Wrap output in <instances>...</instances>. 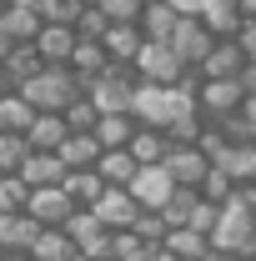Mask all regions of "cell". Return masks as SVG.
Listing matches in <instances>:
<instances>
[{
	"label": "cell",
	"mask_w": 256,
	"mask_h": 261,
	"mask_svg": "<svg viewBox=\"0 0 256 261\" xmlns=\"http://www.w3.org/2000/svg\"><path fill=\"white\" fill-rule=\"evenodd\" d=\"M15 91L31 100L35 111H65L70 100L81 96V81H75V70H70V65H40L31 81H20Z\"/></svg>",
	"instance_id": "cell-1"
},
{
	"label": "cell",
	"mask_w": 256,
	"mask_h": 261,
	"mask_svg": "<svg viewBox=\"0 0 256 261\" xmlns=\"http://www.w3.org/2000/svg\"><path fill=\"white\" fill-rule=\"evenodd\" d=\"M211 246H221L226 256H251L256 251V211L241 206L236 196L216 211V226H211Z\"/></svg>",
	"instance_id": "cell-2"
},
{
	"label": "cell",
	"mask_w": 256,
	"mask_h": 261,
	"mask_svg": "<svg viewBox=\"0 0 256 261\" xmlns=\"http://www.w3.org/2000/svg\"><path fill=\"white\" fill-rule=\"evenodd\" d=\"M131 70H136V81H151V86H181V81L191 75V65L181 61L166 40H141Z\"/></svg>",
	"instance_id": "cell-3"
},
{
	"label": "cell",
	"mask_w": 256,
	"mask_h": 261,
	"mask_svg": "<svg viewBox=\"0 0 256 261\" xmlns=\"http://www.w3.org/2000/svg\"><path fill=\"white\" fill-rule=\"evenodd\" d=\"M81 91H86V96H91V106H96L100 116H106V111H131V91H136V70H131V65H106V70H100L96 81H86V86H81Z\"/></svg>",
	"instance_id": "cell-4"
},
{
	"label": "cell",
	"mask_w": 256,
	"mask_h": 261,
	"mask_svg": "<svg viewBox=\"0 0 256 261\" xmlns=\"http://www.w3.org/2000/svg\"><path fill=\"white\" fill-rule=\"evenodd\" d=\"M241 81L236 75H201L196 81V111L206 116V121H226V116H236V106H241Z\"/></svg>",
	"instance_id": "cell-5"
},
{
	"label": "cell",
	"mask_w": 256,
	"mask_h": 261,
	"mask_svg": "<svg viewBox=\"0 0 256 261\" xmlns=\"http://www.w3.org/2000/svg\"><path fill=\"white\" fill-rule=\"evenodd\" d=\"M216 40H221V35H211V25H206L201 15H181L166 45H171V50H176V56H181V61H186V65L196 70V65L206 61V50H211Z\"/></svg>",
	"instance_id": "cell-6"
},
{
	"label": "cell",
	"mask_w": 256,
	"mask_h": 261,
	"mask_svg": "<svg viewBox=\"0 0 256 261\" xmlns=\"http://www.w3.org/2000/svg\"><path fill=\"white\" fill-rule=\"evenodd\" d=\"M126 191L136 196V206H141V211H161V206H166V196L176 191V181H171V171H166V161H161V166H141V171L126 181Z\"/></svg>",
	"instance_id": "cell-7"
},
{
	"label": "cell",
	"mask_w": 256,
	"mask_h": 261,
	"mask_svg": "<svg viewBox=\"0 0 256 261\" xmlns=\"http://www.w3.org/2000/svg\"><path fill=\"white\" fill-rule=\"evenodd\" d=\"M91 211H96V221H100L106 231H126L131 221L141 216V206H136V196H131L126 186H106V191L96 196V206H91Z\"/></svg>",
	"instance_id": "cell-8"
},
{
	"label": "cell",
	"mask_w": 256,
	"mask_h": 261,
	"mask_svg": "<svg viewBox=\"0 0 256 261\" xmlns=\"http://www.w3.org/2000/svg\"><path fill=\"white\" fill-rule=\"evenodd\" d=\"M25 211H31L40 226H61L65 216L75 211V201L65 196V186H35V191L25 196Z\"/></svg>",
	"instance_id": "cell-9"
},
{
	"label": "cell",
	"mask_w": 256,
	"mask_h": 261,
	"mask_svg": "<svg viewBox=\"0 0 256 261\" xmlns=\"http://www.w3.org/2000/svg\"><path fill=\"white\" fill-rule=\"evenodd\" d=\"M166 171H171L176 186H201V176L211 171V161H206V151L191 141V146H171L166 151Z\"/></svg>",
	"instance_id": "cell-10"
},
{
	"label": "cell",
	"mask_w": 256,
	"mask_h": 261,
	"mask_svg": "<svg viewBox=\"0 0 256 261\" xmlns=\"http://www.w3.org/2000/svg\"><path fill=\"white\" fill-rule=\"evenodd\" d=\"M40 221L31 211H0V251H31L35 236H40Z\"/></svg>",
	"instance_id": "cell-11"
},
{
	"label": "cell",
	"mask_w": 256,
	"mask_h": 261,
	"mask_svg": "<svg viewBox=\"0 0 256 261\" xmlns=\"http://www.w3.org/2000/svg\"><path fill=\"white\" fill-rule=\"evenodd\" d=\"M75 40H81L75 25H40L31 45L40 50V61H45V65H65V61H70V50H75Z\"/></svg>",
	"instance_id": "cell-12"
},
{
	"label": "cell",
	"mask_w": 256,
	"mask_h": 261,
	"mask_svg": "<svg viewBox=\"0 0 256 261\" xmlns=\"http://www.w3.org/2000/svg\"><path fill=\"white\" fill-rule=\"evenodd\" d=\"M100 151H106V146L96 141V130H70V136L61 141V151H56V156H61L65 171H86V166L100 161Z\"/></svg>",
	"instance_id": "cell-13"
},
{
	"label": "cell",
	"mask_w": 256,
	"mask_h": 261,
	"mask_svg": "<svg viewBox=\"0 0 256 261\" xmlns=\"http://www.w3.org/2000/svg\"><path fill=\"white\" fill-rule=\"evenodd\" d=\"M70 136L61 111H35V121L25 126V141H31V151H61V141Z\"/></svg>",
	"instance_id": "cell-14"
},
{
	"label": "cell",
	"mask_w": 256,
	"mask_h": 261,
	"mask_svg": "<svg viewBox=\"0 0 256 261\" xmlns=\"http://www.w3.org/2000/svg\"><path fill=\"white\" fill-rule=\"evenodd\" d=\"M211 166H221V171L236 181V186L256 181V141H226V151H221Z\"/></svg>",
	"instance_id": "cell-15"
},
{
	"label": "cell",
	"mask_w": 256,
	"mask_h": 261,
	"mask_svg": "<svg viewBox=\"0 0 256 261\" xmlns=\"http://www.w3.org/2000/svg\"><path fill=\"white\" fill-rule=\"evenodd\" d=\"M15 176H20L31 191H35V186H61V181H65V166H61V156H56V151H31V156H25V166H20Z\"/></svg>",
	"instance_id": "cell-16"
},
{
	"label": "cell",
	"mask_w": 256,
	"mask_h": 261,
	"mask_svg": "<svg viewBox=\"0 0 256 261\" xmlns=\"http://www.w3.org/2000/svg\"><path fill=\"white\" fill-rule=\"evenodd\" d=\"M241 65H246V56H241V45L226 35V40H216L211 50H206V61L196 65V75H241Z\"/></svg>",
	"instance_id": "cell-17"
},
{
	"label": "cell",
	"mask_w": 256,
	"mask_h": 261,
	"mask_svg": "<svg viewBox=\"0 0 256 261\" xmlns=\"http://www.w3.org/2000/svg\"><path fill=\"white\" fill-rule=\"evenodd\" d=\"M126 151L141 166H161V161H166V151H171V136L156 130V126H136V136L126 141Z\"/></svg>",
	"instance_id": "cell-18"
},
{
	"label": "cell",
	"mask_w": 256,
	"mask_h": 261,
	"mask_svg": "<svg viewBox=\"0 0 256 261\" xmlns=\"http://www.w3.org/2000/svg\"><path fill=\"white\" fill-rule=\"evenodd\" d=\"M136 171H141V161L131 156L126 146H106V151H100V161H96V176L106 181V186H126Z\"/></svg>",
	"instance_id": "cell-19"
},
{
	"label": "cell",
	"mask_w": 256,
	"mask_h": 261,
	"mask_svg": "<svg viewBox=\"0 0 256 261\" xmlns=\"http://www.w3.org/2000/svg\"><path fill=\"white\" fill-rule=\"evenodd\" d=\"M176 20H181V15H176V5H171V0H146V10H141V20H136V25H141L146 40H171Z\"/></svg>",
	"instance_id": "cell-20"
},
{
	"label": "cell",
	"mask_w": 256,
	"mask_h": 261,
	"mask_svg": "<svg viewBox=\"0 0 256 261\" xmlns=\"http://www.w3.org/2000/svg\"><path fill=\"white\" fill-rule=\"evenodd\" d=\"M70 70H75V81H81V86H86V81H96L100 70H106V65H111V56H106V45H100V40H75V50H70Z\"/></svg>",
	"instance_id": "cell-21"
},
{
	"label": "cell",
	"mask_w": 256,
	"mask_h": 261,
	"mask_svg": "<svg viewBox=\"0 0 256 261\" xmlns=\"http://www.w3.org/2000/svg\"><path fill=\"white\" fill-rule=\"evenodd\" d=\"M141 25H106V35H100V45H106V56L116 65H131L136 61V50H141Z\"/></svg>",
	"instance_id": "cell-22"
},
{
	"label": "cell",
	"mask_w": 256,
	"mask_h": 261,
	"mask_svg": "<svg viewBox=\"0 0 256 261\" xmlns=\"http://www.w3.org/2000/svg\"><path fill=\"white\" fill-rule=\"evenodd\" d=\"M81 251H75V241L65 236V226H45L40 236H35L31 246V261H75Z\"/></svg>",
	"instance_id": "cell-23"
},
{
	"label": "cell",
	"mask_w": 256,
	"mask_h": 261,
	"mask_svg": "<svg viewBox=\"0 0 256 261\" xmlns=\"http://www.w3.org/2000/svg\"><path fill=\"white\" fill-rule=\"evenodd\" d=\"M96 141L100 146H126L131 136H136V116L131 111H106V116H96Z\"/></svg>",
	"instance_id": "cell-24"
},
{
	"label": "cell",
	"mask_w": 256,
	"mask_h": 261,
	"mask_svg": "<svg viewBox=\"0 0 256 261\" xmlns=\"http://www.w3.org/2000/svg\"><path fill=\"white\" fill-rule=\"evenodd\" d=\"M65 196L75 201V206H96V196L106 191V181L96 176V166H86V171H65Z\"/></svg>",
	"instance_id": "cell-25"
},
{
	"label": "cell",
	"mask_w": 256,
	"mask_h": 261,
	"mask_svg": "<svg viewBox=\"0 0 256 261\" xmlns=\"http://www.w3.org/2000/svg\"><path fill=\"white\" fill-rule=\"evenodd\" d=\"M61 226H65V236L75 241V251H86V246H91L96 236H106V226L96 221V211H91V206H75V211L65 216Z\"/></svg>",
	"instance_id": "cell-26"
},
{
	"label": "cell",
	"mask_w": 256,
	"mask_h": 261,
	"mask_svg": "<svg viewBox=\"0 0 256 261\" xmlns=\"http://www.w3.org/2000/svg\"><path fill=\"white\" fill-rule=\"evenodd\" d=\"M161 246H166V251H171L176 261H196L201 251H206V246H211V241H206L201 231H191V226H171V231H166V241H161Z\"/></svg>",
	"instance_id": "cell-27"
},
{
	"label": "cell",
	"mask_w": 256,
	"mask_h": 261,
	"mask_svg": "<svg viewBox=\"0 0 256 261\" xmlns=\"http://www.w3.org/2000/svg\"><path fill=\"white\" fill-rule=\"evenodd\" d=\"M31 121H35V106L20 91H5L0 96V130H25Z\"/></svg>",
	"instance_id": "cell-28"
},
{
	"label": "cell",
	"mask_w": 256,
	"mask_h": 261,
	"mask_svg": "<svg viewBox=\"0 0 256 261\" xmlns=\"http://www.w3.org/2000/svg\"><path fill=\"white\" fill-rule=\"evenodd\" d=\"M196 201H201V191L196 186H176V191L166 196V206H161V216H166V226H186L196 211Z\"/></svg>",
	"instance_id": "cell-29"
},
{
	"label": "cell",
	"mask_w": 256,
	"mask_h": 261,
	"mask_svg": "<svg viewBox=\"0 0 256 261\" xmlns=\"http://www.w3.org/2000/svg\"><path fill=\"white\" fill-rule=\"evenodd\" d=\"M31 156V141H25V130H0V171L5 176H15L20 166Z\"/></svg>",
	"instance_id": "cell-30"
},
{
	"label": "cell",
	"mask_w": 256,
	"mask_h": 261,
	"mask_svg": "<svg viewBox=\"0 0 256 261\" xmlns=\"http://www.w3.org/2000/svg\"><path fill=\"white\" fill-rule=\"evenodd\" d=\"M196 191L206 196V201H216V206H226V201H231V196H236V181H231V176H226L221 166H211V171H206V176H201V186H196Z\"/></svg>",
	"instance_id": "cell-31"
},
{
	"label": "cell",
	"mask_w": 256,
	"mask_h": 261,
	"mask_svg": "<svg viewBox=\"0 0 256 261\" xmlns=\"http://www.w3.org/2000/svg\"><path fill=\"white\" fill-rule=\"evenodd\" d=\"M131 231H136V236H141V241H146V246H161V241H166V216H161V211H141V216H136V221H131Z\"/></svg>",
	"instance_id": "cell-32"
},
{
	"label": "cell",
	"mask_w": 256,
	"mask_h": 261,
	"mask_svg": "<svg viewBox=\"0 0 256 261\" xmlns=\"http://www.w3.org/2000/svg\"><path fill=\"white\" fill-rule=\"evenodd\" d=\"M141 10H146V0H100V15H106L111 25H136Z\"/></svg>",
	"instance_id": "cell-33"
},
{
	"label": "cell",
	"mask_w": 256,
	"mask_h": 261,
	"mask_svg": "<svg viewBox=\"0 0 256 261\" xmlns=\"http://www.w3.org/2000/svg\"><path fill=\"white\" fill-rule=\"evenodd\" d=\"M61 116H65V126H70V130H91V126H96V116H100V111L91 106V96L81 91V96L70 100V106H65Z\"/></svg>",
	"instance_id": "cell-34"
},
{
	"label": "cell",
	"mask_w": 256,
	"mask_h": 261,
	"mask_svg": "<svg viewBox=\"0 0 256 261\" xmlns=\"http://www.w3.org/2000/svg\"><path fill=\"white\" fill-rule=\"evenodd\" d=\"M25 196H31V186L20 176H0V211H25Z\"/></svg>",
	"instance_id": "cell-35"
},
{
	"label": "cell",
	"mask_w": 256,
	"mask_h": 261,
	"mask_svg": "<svg viewBox=\"0 0 256 261\" xmlns=\"http://www.w3.org/2000/svg\"><path fill=\"white\" fill-rule=\"evenodd\" d=\"M231 40L241 45V56H246V61H256V20H241V31L231 35Z\"/></svg>",
	"instance_id": "cell-36"
},
{
	"label": "cell",
	"mask_w": 256,
	"mask_h": 261,
	"mask_svg": "<svg viewBox=\"0 0 256 261\" xmlns=\"http://www.w3.org/2000/svg\"><path fill=\"white\" fill-rule=\"evenodd\" d=\"M236 81H241V91H246V96H256V61L241 65V75H236Z\"/></svg>",
	"instance_id": "cell-37"
},
{
	"label": "cell",
	"mask_w": 256,
	"mask_h": 261,
	"mask_svg": "<svg viewBox=\"0 0 256 261\" xmlns=\"http://www.w3.org/2000/svg\"><path fill=\"white\" fill-rule=\"evenodd\" d=\"M196 261H236V256H226L221 246H206V251H201V256H196Z\"/></svg>",
	"instance_id": "cell-38"
},
{
	"label": "cell",
	"mask_w": 256,
	"mask_h": 261,
	"mask_svg": "<svg viewBox=\"0 0 256 261\" xmlns=\"http://www.w3.org/2000/svg\"><path fill=\"white\" fill-rule=\"evenodd\" d=\"M236 10H241V20H256V0H236Z\"/></svg>",
	"instance_id": "cell-39"
},
{
	"label": "cell",
	"mask_w": 256,
	"mask_h": 261,
	"mask_svg": "<svg viewBox=\"0 0 256 261\" xmlns=\"http://www.w3.org/2000/svg\"><path fill=\"white\" fill-rule=\"evenodd\" d=\"M0 261H31V251H0Z\"/></svg>",
	"instance_id": "cell-40"
},
{
	"label": "cell",
	"mask_w": 256,
	"mask_h": 261,
	"mask_svg": "<svg viewBox=\"0 0 256 261\" xmlns=\"http://www.w3.org/2000/svg\"><path fill=\"white\" fill-rule=\"evenodd\" d=\"M81 5H100V0H81Z\"/></svg>",
	"instance_id": "cell-41"
},
{
	"label": "cell",
	"mask_w": 256,
	"mask_h": 261,
	"mask_svg": "<svg viewBox=\"0 0 256 261\" xmlns=\"http://www.w3.org/2000/svg\"><path fill=\"white\" fill-rule=\"evenodd\" d=\"M5 5H10V0H0V10H5Z\"/></svg>",
	"instance_id": "cell-42"
},
{
	"label": "cell",
	"mask_w": 256,
	"mask_h": 261,
	"mask_svg": "<svg viewBox=\"0 0 256 261\" xmlns=\"http://www.w3.org/2000/svg\"><path fill=\"white\" fill-rule=\"evenodd\" d=\"M236 261H251V256H236Z\"/></svg>",
	"instance_id": "cell-43"
},
{
	"label": "cell",
	"mask_w": 256,
	"mask_h": 261,
	"mask_svg": "<svg viewBox=\"0 0 256 261\" xmlns=\"http://www.w3.org/2000/svg\"><path fill=\"white\" fill-rule=\"evenodd\" d=\"M251 261H256V251H251Z\"/></svg>",
	"instance_id": "cell-44"
},
{
	"label": "cell",
	"mask_w": 256,
	"mask_h": 261,
	"mask_svg": "<svg viewBox=\"0 0 256 261\" xmlns=\"http://www.w3.org/2000/svg\"><path fill=\"white\" fill-rule=\"evenodd\" d=\"M0 176H5V171H0Z\"/></svg>",
	"instance_id": "cell-45"
},
{
	"label": "cell",
	"mask_w": 256,
	"mask_h": 261,
	"mask_svg": "<svg viewBox=\"0 0 256 261\" xmlns=\"http://www.w3.org/2000/svg\"><path fill=\"white\" fill-rule=\"evenodd\" d=\"M206 5H211V0H206Z\"/></svg>",
	"instance_id": "cell-46"
}]
</instances>
